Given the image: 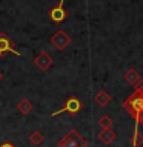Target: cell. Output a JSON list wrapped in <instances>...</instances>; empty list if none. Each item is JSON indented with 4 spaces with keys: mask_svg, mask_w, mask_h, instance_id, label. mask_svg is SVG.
Wrapping results in <instances>:
<instances>
[{
    "mask_svg": "<svg viewBox=\"0 0 143 147\" xmlns=\"http://www.w3.org/2000/svg\"><path fill=\"white\" fill-rule=\"evenodd\" d=\"M59 147H88V141L77 130L71 129L62 140L59 141Z\"/></svg>",
    "mask_w": 143,
    "mask_h": 147,
    "instance_id": "cell-2",
    "label": "cell"
},
{
    "mask_svg": "<svg viewBox=\"0 0 143 147\" xmlns=\"http://www.w3.org/2000/svg\"><path fill=\"white\" fill-rule=\"evenodd\" d=\"M122 106H123V109L136 119V118L140 117V115H143V95L134 92L132 95H129L128 98L123 101Z\"/></svg>",
    "mask_w": 143,
    "mask_h": 147,
    "instance_id": "cell-1",
    "label": "cell"
},
{
    "mask_svg": "<svg viewBox=\"0 0 143 147\" xmlns=\"http://www.w3.org/2000/svg\"><path fill=\"white\" fill-rule=\"evenodd\" d=\"M43 140H45L43 133L39 132V130H34L29 135V142H31V144H34V146H40L42 142H43Z\"/></svg>",
    "mask_w": 143,
    "mask_h": 147,
    "instance_id": "cell-13",
    "label": "cell"
},
{
    "mask_svg": "<svg viewBox=\"0 0 143 147\" xmlns=\"http://www.w3.org/2000/svg\"><path fill=\"white\" fill-rule=\"evenodd\" d=\"M140 78H142V77H140V74H138L134 67H131L126 74H125V80H126L129 84H132V86H136V84H137V81L140 80Z\"/></svg>",
    "mask_w": 143,
    "mask_h": 147,
    "instance_id": "cell-10",
    "label": "cell"
},
{
    "mask_svg": "<svg viewBox=\"0 0 143 147\" xmlns=\"http://www.w3.org/2000/svg\"><path fill=\"white\" fill-rule=\"evenodd\" d=\"M34 64L40 69V71H48V69L54 64V60H52V57H51L49 54H46L43 51V52H40L34 58Z\"/></svg>",
    "mask_w": 143,
    "mask_h": 147,
    "instance_id": "cell-6",
    "label": "cell"
},
{
    "mask_svg": "<svg viewBox=\"0 0 143 147\" xmlns=\"http://www.w3.org/2000/svg\"><path fill=\"white\" fill-rule=\"evenodd\" d=\"M136 94H140V95H143V78H140V80L137 81V84H136Z\"/></svg>",
    "mask_w": 143,
    "mask_h": 147,
    "instance_id": "cell-15",
    "label": "cell"
},
{
    "mask_svg": "<svg viewBox=\"0 0 143 147\" xmlns=\"http://www.w3.org/2000/svg\"><path fill=\"white\" fill-rule=\"evenodd\" d=\"M99 124H100L101 129H111V126H112V119L105 115V117H101V118L99 119Z\"/></svg>",
    "mask_w": 143,
    "mask_h": 147,
    "instance_id": "cell-14",
    "label": "cell"
},
{
    "mask_svg": "<svg viewBox=\"0 0 143 147\" xmlns=\"http://www.w3.org/2000/svg\"><path fill=\"white\" fill-rule=\"evenodd\" d=\"M131 144L132 147H138L143 144V136L138 132V124H136V127H134V135L131 136Z\"/></svg>",
    "mask_w": 143,
    "mask_h": 147,
    "instance_id": "cell-12",
    "label": "cell"
},
{
    "mask_svg": "<svg viewBox=\"0 0 143 147\" xmlns=\"http://www.w3.org/2000/svg\"><path fill=\"white\" fill-rule=\"evenodd\" d=\"M82 107H83V103L77 98V96H69V98L65 101L63 107L59 109V110H55V112H52V113H51V117H57L59 113H63V112H66L69 115H76V113H78L82 110Z\"/></svg>",
    "mask_w": 143,
    "mask_h": 147,
    "instance_id": "cell-3",
    "label": "cell"
},
{
    "mask_svg": "<svg viewBox=\"0 0 143 147\" xmlns=\"http://www.w3.org/2000/svg\"><path fill=\"white\" fill-rule=\"evenodd\" d=\"M99 140L103 142V144H112L115 140V132L112 129H101V132L99 133Z\"/></svg>",
    "mask_w": 143,
    "mask_h": 147,
    "instance_id": "cell-8",
    "label": "cell"
},
{
    "mask_svg": "<svg viewBox=\"0 0 143 147\" xmlns=\"http://www.w3.org/2000/svg\"><path fill=\"white\" fill-rule=\"evenodd\" d=\"M51 45L54 46L55 49H59V51H63V49H66L68 46H69V43H71V37H69L65 31H57L55 34L51 37Z\"/></svg>",
    "mask_w": 143,
    "mask_h": 147,
    "instance_id": "cell-4",
    "label": "cell"
},
{
    "mask_svg": "<svg viewBox=\"0 0 143 147\" xmlns=\"http://www.w3.org/2000/svg\"><path fill=\"white\" fill-rule=\"evenodd\" d=\"M17 110H18L22 115H28V113L32 110V103H31L28 98H22V100L17 103Z\"/></svg>",
    "mask_w": 143,
    "mask_h": 147,
    "instance_id": "cell-9",
    "label": "cell"
},
{
    "mask_svg": "<svg viewBox=\"0 0 143 147\" xmlns=\"http://www.w3.org/2000/svg\"><path fill=\"white\" fill-rule=\"evenodd\" d=\"M0 147H16V146H14L12 142H9V141H5V142L0 144Z\"/></svg>",
    "mask_w": 143,
    "mask_h": 147,
    "instance_id": "cell-16",
    "label": "cell"
},
{
    "mask_svg": "<svg viewBox=\"0 0 143 147\" xmlns=\"http://www.w3.org/2000/svg\"><path fill=\"white\" fill-rule=\"evenodd\" d=\"M95 101H97L100 106H106V104L111 101V95H109L105 89H100L99 92H97V95H95Z\"/></svg>",
    "mask_w": 143,
    "mask_h": 147,
    "instance_id": "cell-11",
    "label": "cell"
},
{
    "mask_svg": "<svg viewBox=\"0 0 143 147\" xmlns=\"http://www.w3.org/2000/svg\"><path fill=\"white\" fill-rule=\"evenodd\" d=\"M5 52H12L16 55H20V52L16 51V48H14L12 41L8 38V35L5 32H0V58H2V55Z\"/></svg>",
    "mask_w": 143,
    "mask_h": 147,
    "instance_id": "cell-7",
    "label": "cell"
},
{
    "mask_svg": "<svg viewBox=\"0 0 143 147\" xmlns=\"http://www.w3.org/2000/svg\"><path fill=\"white\" fill-rule=\"evenodd\" d=\"M0 81H2V74H0Z\"/></svg>",
    "mask_w": 143,
    "mask_h": 147,
    "instance_id": "cell-17",
    "label": "cell"
},
{
    "mask_svg": "<svg viewBox=\"0 0 143 147\" xmlns=\"http://www.w3.org/2000/svg\"><path fill=\"white\" fill-rule=\"evenodd\" d=\"M66 17H68V14H66V11H65V0H60L57 6H54L49 11V18L52 22H55V23H60V22H63Z\"/></svg>",
    "mask_w": 143,
    "mask_h": 147,
    "instance_id": "cell-5",
    "label": "cell"
}]
</instances>
